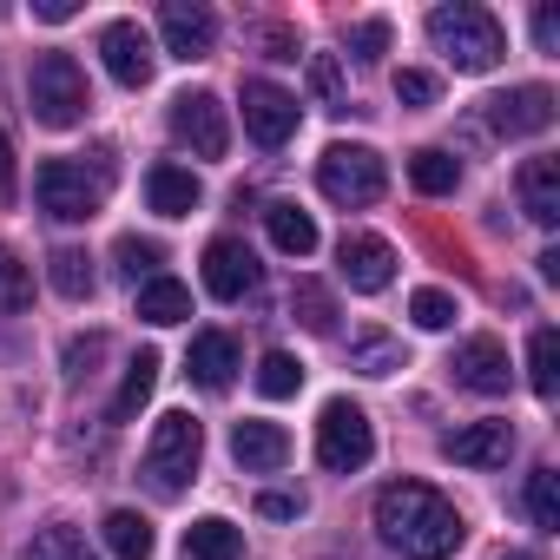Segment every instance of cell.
Returning <instances> with one entry per match:
<instances>
[{
	"mask_svg": "<svg viewBox=\"0 0 560 560\" xmlns=\"http://www.w3.org/2000/svg\"><path fill=\"white\" fill-rule=\"evenodd\" d=\"M47 277H54V291H60V298H73V304H86V298H93V257H86V250H73V244L47 257Z\"/></svg>",
	"mask_w": 560,
	"mask_h": 560,
	"instance_id": "cell-28",
	"label": "cell"
},
{
	"mask_svg": "<svg viewBox=\"0 0 560 560\" xmlns=\"http://www.w3.org/2000/svg\"><path fill=\"white\" fill-rule=\"evenodd\" d=\"M34 198H40L47 218L86 224V218L106 205V172H86L80 159H47V165L34 172Z\"/></svg>",
	"mask_w": 560,
	"mask_h": 560,
	"instance_id": "cell-5",
	"label": "cell"
},
{
	"mask_svg": "<svg viewBox=\"0 0 560 560\" xmlns=\"http://www.w3.org/2000/svg\"><path fill=\"white\" fill-rule=\"evenodd\" d=\"M527 514L540 534H560V488H553V468H534L527 475Z\"/></svg>",
	"mask_w": 560,
	"mask_h": 560,
	"instance_id": "cell-32",
	"label": "cell"
},
{
	"mask_svg": "<svg viewBox=\"0 0 560 560\" xmlns=\"http://www.w3.org/2000/svg\"><path fill=\"white\" fill-rule=\"evenodd\" d=\"M383 47H389V27L383 21H363L357 27V60H383Z\"/></svg>",
	"mask_w": 560,
	"mask_h": 560,
	"instance_id": "cell-39",
	"label": "cell"
},
{
	"mask_svg": "<svg viewBox=\"0 0 560 560\" xmlns=\"http://www.w3.org/2000/svg\"><path fill=\"white\" fill-rule=\"evenodd\" d=\"M27 560H93V547H86V534H73V527H47V534H34Z\"/></svg>",
	"mask_w": 560,
	"mask_h": 560,
	"instance_id": "cell-33",
	"label": "cell"
},
{
	"mask_svg": "<svg viewBox=\"0 0 560 560\" xmlns=\"http://www.w3.org/2000/svg\"><path fill=\"white\" fill-rule=\"evenodd\" d=\"M185 553L191 560H244V527H231L224 514H205L185 527Z\"/></svg>",
	"mask_w": 560,
	"mask_h": 560,
	"instance_id": "cell-23",
	"label": "cell"
},
{
	"mask_svg": "<svg viewBox=\"0 0 560 560\" xmlns=\"http://www.w3.org/2000/svg\"><path fill=\"white\" fill-rule=\"evenodd\" d=\"M139 317L145 324H185L191 317V291L178 284V277H145L139 284Z\"/></svg>",
	"mask_w": 560,
	"mask_h": 560,
	"instance_id": "cell-25",
	"label": "cell"
},
{
	"mask_svg": "<svg viewBox=\"0 0 560 560\" xmlns=\"http://www.w3.org/2000/svg\"><path fill=\"white\" fill-rule=\"evenodd\" d=\"M100 534H106L113 560H152V547H159V534H152V521H145L139 508H113V514L100 521Z\"/></svg>",
	"mask_w": 560,
	"mask_h": 560,
	"instance_id": "cell-22",
	"label": "cell"
},
{
	"mask_svg": "<svg viewBox=\"0 0 560 560\" xmlns=\"http://www.w3.org/2000/svg\"><path fill=\"white\" fill-rule=\"evenodd\" d=\"M409 185H416L422 198H448V191L462 185V159H448L442 145H422V152L409 159Z\"/></svg>",
	"mask_w": 560,
	"mask_h": 560,
	"instance_id": "cell-26",
	"label": "cell"
},
{
	"mask_svg": "<svg viewBox=\"0 0 560 560\" xmlns=\"http://www.w3.org/2000/svg\"><path fill=\"white\" fill-rule=\"evenodd\" d=\"M298 389H304V363H298L291 350H270V357L257 363V396L284 402V396H298Z\"/></svg>",
	"mask_w": 560,
	"mask_h": 560,
	"instance_id": "cell-30",
	"label": "cell"
},
{
	"mask_svg": "<svg viewBox=\"0 0 560 560\" xmlns=\"http://www.w3.org/2000/svg\"><path fill=\"white\" fill-rule=\"evenodd\" d=\"M396 100H402V106H435V73L402 67V73H396Z\"/></svg>",
	"mask_w": 560,
	"mask_h": 560,
	"instance_id": "cell-38",
	"label": "cell"
},
{
	"mask_svg": "<svg viewBox=\"0 0 560 560\" xmlns=\"http://www.w3.org/2000/svg\"><path fill=\"white\" fill-rule=\"evenodd\" d=\"M455 383L462 389H475V396H508V383H514V370H508V350L494 343V337H468L462 350H455Z\"/></svg>",
	"mask_w": 560,
	"mask_h": 560,
	"instance_id": "cell-15",
	"label": "cell"
},
{
	"mask_svg": "<svg viewBox=\"0 0 560 560\" xmlns=\"http://www.w3.org/2000/svg\"><path fill=\"white\" fill-rule=\"evenodd\" d=\"M27 304H34V270L0 244V317H21Z\"/></svg>",
	"mask_w": 560,
	"mask_h": 560,
	"instance_id": "cell-31",
	"label": "cell"
},
{
	"mask_svg": "<svg viewBox=\"0 0 560 560\" xmlns=\"http://www.w3.org/2000/svg\"><path fill=\"white\" fill-rule=\"evenodd\" d=\"M264 47H270V60H298V40L284 27H264Z\"/></svg>",
	"mask_w": 560,
	"mask_h": 560,
	"instance_id": "cell-44",
	"label": "cell"
},
{
	"mask_svg": "<svg viewBox=\"0 0 560 560\" xmlns=\"http://www.w3.org/2000/svg\"><path fill=\"white\" fill-rule=\"evenodd\" d=\"M409 317H416L422 330H448L462 311H455V298H448V291H416V298H409Z\"/></svg>",
	"mask_w": 560,
	"mask_h": 560,
	"instance_id": "cell-35",
	"label": "cell"
},
{
	"mask_svg": "<svg viewBox=\"0 0 560 560\" xmlns=\"http://www.w3.org/2000/svg\"><path fill=\"white\" fill-rule=\"evenodd\" d=\"M100 60H106V73H113L119 86H145V80H152V67H159L152 34H145L139 21H113V27L100 34Z\"/></svg>",
	"mask_w": 560,
	"mask_h": 560,
	"instance_id": "cell-11",
	"label": "cell"
},
{
	"mask_svg": "<svg viewBox=\"0 0 560 560\" xmlns=\"http://www.w3.org/2000/svg\"><path fill=\"white\" fill-rule=\"evenodd\" d=\"M152 389H159V350H139V357L126 363V383H119V396H113V422H132V416L152 402Z\"/></svg>",
	"mask_w": 560,
	"mask_h": 560,
	"instance_id": "cell-24",
	"label": "cell"
},
{
	"mask_svg": "<svg viewBox=\"0 0 560 560\" xmlns=\"http://www.w3.org/2000/svg\"><path fill=\"white\" fill-rule=\"evenodd\" d=\"M159 34H165V54L191 67V60H205V54H211V40H218V21H211V8H198V0H165Z\"/></svg>",
	"mask_w": 560,
	"mask_h": 560,
	"instance_id": "cell-12",
	"label": "cell"
},
{
	"mask_svg": "<svg viewBox=\"0 0 560 560\" xmlns=\"http://www.w3.org/2000/svg\"><path fill=\"white\" fill-rule=\"evenodd\" d=\"M27 106H34L40 126H80L86 106H93L80 60H73V54H40L34 73H27Z\"/></svg>",
	"mask_w": 560,
	"mask_h": 560,
	"instance_id": "cell-4",
	"label": "cell"
},
{
	"mask_svg": "<svg viewBox=\"0 0 560 560\" xmlns=\"http://www.w3.org/2000/svg\"><path fill=\"white\" fill-rule=\"evenodd\" d=\"M311 86H317V100H324V106H343V67H337L330 54H317V60H311Z\"/></svg>",
	"mask_w": 560,
	"mask_h": 560,
	"instance_id": "cell-37",
	"label": "cell"
},
{
	"mask_svg": "<svg viewBox=\"0 0 560 560\" xmlns=\"http://www.w3.org/2000/svg\"><path fill=\"white\" fill-rule=\"evenodd\" d=\"M291 311H298V324H304V330H317V337H330V330H337V298L317 284V277H298Z\"/></svg>",
	"mask_w": 560,
	"mask_h": 560,
	"instance_id": "cell-29",
	"label": "cell"
},
{
	"mask_svg": "<svg viewBox=\"0 0 560 560\" xmlns=\"http://www.w3.org/2000/svg\"><path fill=\"white\" fill-rule=\"evenodd\" d=\"M488 126H494L501 139L547 132V126H553V93H547V86H514V93H494V100H488Z\"/></svg>",
	"mask_w": 560,
	"mask_h": 560,
	"instance_id": "cell-14",
	"label": "cell"
},
{
	"mask_svg": "<svg viewBox=\"0 0 560 560\" xmlns=\"http://www.w3.org/2000/svg\"><path fill=\"white\" fill-rule=\"evenodd\" d=\"M527 383H534V396L540 402H553L560 396V337L540 324L534 330V343H527Z\"/></svg>",
	"mask_w": 560,
	"mask_h": 560,
	"instance_id": "cell-27",
	"label": "cell"
},
{
	"mask_svg": "<svg viewBox=\"0 0 560 560\" xmlns=\"http://www.w3.org/2000/svg\"><path fill=\"white\" fill-rule=\"evenodd\" d=\"M442 455L462 468H501L514 455V422H468V429L442 435Z\"/></svg>",
	"mask_w": 560,
	"mask_h": 560,
	"instance_id": "cell-17",
	"label": "cell"
},
{
	"mask_svg": "<svg viewBox=\"0 0 560 560\" xmlns=\"http://www.w3.org/2000/svg\"><path fill=\"white\" fill-rule=\"evenodd\" d=\"M231 455H237V468H250V475H277L291 462V435L277 429V422H237L231 429Z\"/></svg>",
	"mask_w": 560,
	"mask_h": 560,
	"instance_id": "cell-18",
	"label": "cell"
},
{
	"mask_svg": "<svg viewBox=\"0 0 560 560\" xmlns=\"http://www.w3.org/2000/svg\"><path fill=\"white\" fill-rule=\"evenodd\" d=\"M73 14H80V0H34V21H54V27H60V21H73Z\"/></svg>",
	"mask_w": 560,
	"mask_h": 560,
	"instance_id": "cell-43",
	"label": "cell"
},
{
	"mask_svg": "<svg viewBox=\"0 0 560 560\" xmlns=\"http://www.w3.org/2000/svg\"><path fill=\"white\" fill-rule=\"evenodd\" d=\"M172 139L191 145L198 159H224L231 152V119L218 93H178L172 100Z\"/></svg>",
	"mask_w": 560,
	"mask_h": 560,
	"instance_id": "cell-8",
	"label": "cell"
},
{
	"mask_svg": "<svg viewBox=\"0 0 560 560\" xmlns=\"http://www.w3.org/2000/svg\"><path fill=\"white\" fill-rule=\"evenodd\" d=\"M501 560H534V553H501Z\"/></svg>",
	"mask_w": 560,
	"mask_h": 560,
	"instance_id": "cell-46",
	"label": "cell"
},
{
	"mask_svg": "<svg viewBox=\"0 0 560 560\" xmlns=\"http://www.w3.org/2000/svg\"><path fill=\"white\" fill-rule=\"evenodd\" d=\"M376 534L402 553V560H448L468 540V521L448 494H435L429 481H389L376 494Z\"/></svg>",
	"mask_w": 560,
	"mask_h": 560,
	"instance_id": "cell-1",
	"label": "cell"
},
{
	"mask_svg": "<svg viewBox=\"0 0 560 560\" xmlns=\"http://www.w3.org/2000/svg\"><path fill=\"white\" fill-rule=\"evenodd\" d=\"M521 211L534 224H560V159H527L521 165Z\"/></svg>",
	"mask_w": 560,
	"mask_h": 560,
	"instance_id": "cell-20",
	"label": "cell"
},
{
	"mask_svg": "<svg viewBox=\"0 0 560 560\" xmlns=\"http://www.w3.org/2000/svg\"><path fill=\"white\" fill-rule=\"evenodd\" d=\"M244 132H250L264 152H277V145L298 132V100H291L284 86H270V80H250V86H244Z\"/></svg>",
	"mask_w": 560,
	"mask_h": 560,
	"instance_id": "cell-9",
	"label": "cell"
},
{
	"mask_svg": "<svg viewBox=\"0 0 560 560\" xmlns=\"http://www.w3.org/2000/svg\"><path fill=\"white\" fill-rule=\"evenodd\" d=\"M534 40H540V54H560V14L553 8L534 14Z\"/></svg>",
	"mask_w": 560,
	"mask_h": 560,
	"instance_id": "cell-41",
	"label": "cell"
},
{
	"mask_svg": "<svg viewBox=\"0 0 560 560\" xmlns=\"http://www.w3.org/2000/svg\"><path fill=\"white\" fill-rule=\"evenodd\" d=\"M244 363H237V337L231 330H198L191 337V350H185V376L198 383V389H231V376H237Z\"/></svg>",
	"mask_w": 560,
	"mask_h": 560,
	"instance_id": "cell-16",
	"label": "cell"
},
{
	"mask_svg": "<svg viewBox=\"0 0 560 560\" xmlns=\"http://www.w3.org/2000/svg\"><path fill=\"white\" fill-rule=\"evenodd\" d=\"M198 198H205V185H198L185 165H172V159H165V165H152V172H145V205H152L159 218H191V211H198Z\"/></svg>",
	"mask_w": 560,
	"mask_h": 560,
	"instance_id": "cell-19",
	"label": "cell"
},
{
	"mask_svg": "<svg viewBox=\"0 0 560 560\" xmlns=\"http://www.w3.org/2000/svg\"><path fill=\"white\" fill-rule=\"evenodd\" d=\"M350 363H357L363 376H389V370H402V343H396V337H363Z\"/></svg>",
	"mask_w": 560,
	"mask_h": 560,
	"instance_id": "cell-34",
	"label": "cell"
},
{
	"mask_svg": "<svg viewBox=\"0 0 560 560\" xmlns=\"http://www.w3.org/2000/svg\"><path fill=\"white\" fill-rule=\"evenodd\" d=\"M429 40L462 67V73H488L501 54H508V34L488 8H475V0H455V8H435L429 14Z\"/></svg>",
	"mask_w": 560,
	"mask_h": 560,
	"instance_id": "cell-2",
	"label": "cell"
},
{
	"mask_svg": "<svg viewBox=\"0 0 560 560\" xmlns=\"http://www.w3.org/2000/svg\"><path fill=\"white\" fill-rule=\"evenodd\" d=\"M257 514H264V521H298V514H304V494H264Z\"/></svg>",
	"mask_w": 560,
	"mask_h": 560,
	"instance_id": "cell-40",
	"label": "cell"
},
{
	"mask_svg": "<svg viewBox=\"0 0 560 560\" xmlns=\"http://www.w3.org/2000/svg\"><path fill=\"white\" fill-rule=\"evenodd\" d=\"M337 264H343V284L363 291V298L389 291V277H396V250H389V237H376V231H350V237L337 244Z\"/></svg>",
	"mask_w": 560,
	"mask_h": 560,
	"instance_id": "cell-10",
	"label": "cell"
},
{
	"mask_svg": "<svg viewBox=\"0 0 560 560\" xmlns=\"http://www.w3.org/2000/svg\"><path fill=\"white\" fill-rule=\"evenodd\" d=\"M264 231H270V244L284 250V257H311L317 250V218L304 211V205H264Z\"/></svg>",
	"mask_w": 560,
	"mask_h": 560,
	"instance_id": "cell-21",
	"label": "cell"
},
{
	"mask_svg": "<svg viewBox=\"0 0 560 560\" xmlns=\"http://www.w3.org/2000/svg\"><path fill=\"white\" fill-rule=\"evenodd\" d=\"M14 191V145H8V132H0V198Z\"/></svg>",
	"mask_w": 560,
	"mask_h": 560,
	"instance_id": "cell-45",
	"label": "cell"
},
{
	"mask_svg": "<svg viewBox=\"0 0 560 560\" xmlns=\"http://www.w3.org/2000/svg\"><path fill=\"white\" fill-rule=\"evenodd\" d=\"M376 455V429H370V416L357 409V402H324V416H317V462L330 468V475H357L363 462Z\"/></svg>",
	"mask_w": 560,
	"mask_h": 560,
	"instance_id": "cell-7",
	"label": "cell"
},
{
	"mask_svg": "<svg viewBox=\"0 0 560 560\" xmlns=\"http://www.w3.org/2000/svg\"><path fill=\"white\" fill-rule=\"evenodd\" d=\"M159 257H165V250H159L152 237H119V270H126V277H152Z\"/></svg>",
	"mask_w": 560,
	"mask_h": 560,
	"instance_id": "cell-36",
	"label": "cell"
},
{
	"mask_svg": "<svg viewBox=\"0 0 560 560\" xmlns=\"http://www.w3.org/2000/svg\"><path fill=\"white\" fill-rule=\"evenodd\" d=\"M317 185H324V198H330V205L363 211V205H376V198H383L389 172H383V159H376L370 145H330V152L317 159Z\"/></svg>",
	"mask_w": 560,
	"mask_h": 560,
	"instance_id": "cell-6",
	"label": "cell"
},
{
	"mask_svg": "<svg viewBox=\"0 0 560 560\" xmlns=\"http://www.w3.org/2000/svg\"><path fill=\"white\" fill-rule=\"evenodd\" d=\"M100 337H86V343H67V376H86V363H100Z\"/></svg>",
	"mask_w": 560,
	"mask_h": 560,
	"instance_id": "cell-42",
	"label": "cell"
},
{
	"mask_svg": "<svg viewBox=\"0 0 560 560\" xmlns=\"http://www.w3.org/2000/svg\"><path fill=\"white\" fill-rule=\"evenodd\" d=\"M198 455H205V429L191 422V409H165L145 442V481L159 494H185V481L198 475Z\"/></svg>",
	"mask_w": 560,
	"mask_h": 560,
	"instance_id": "cell-3",
	"label": "cell"
},
{
	"mask_svg": "<svg viewBox=\"0 0 560 560\" xmlns=\"http://www.w3.org/2000/svg\"><path fill=\"white\" fill-rule=\"evenodd\" d=\"M205 291L224 298V304H237V298L257 291V257H250L237 237H211V244H205Z\"/></svg>",
	"mask_w": 560,
	"mask_h": 560,
	"instance_id": "cell-13",
	"label": "cell"
}]
</instances>
